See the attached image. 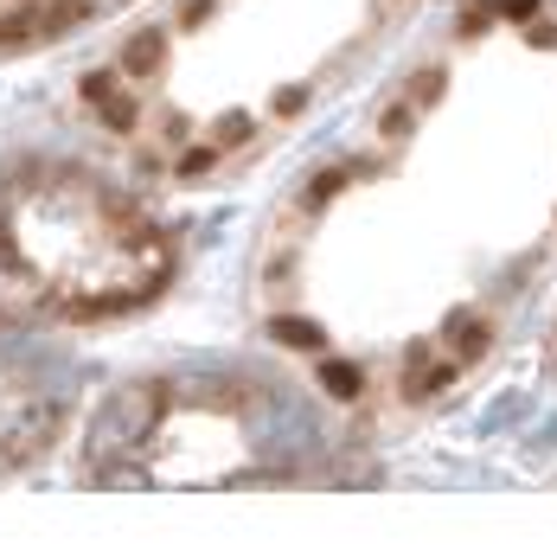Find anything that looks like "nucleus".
Here are the masks:
<instances>
[{
	"label": "nucleus",
	"mask_w": 557,
	"mask_h": 557,
	"mask_svg": "<svg viewBox=\"0 0 557 557\" xmlns=\"http://www.w3.org/2000/svg\"><path fill=\"white\" fill-rule=\"evenodd\" d=\"M557 276V0H455L257 237V321L352 410H430Z\"/></svg>",
	"instance_id": "obj_1"
},
{
	"label": "nucleus",
	"mask_w": 557,
	"mask_h": 557,
	"mask_svg": "<svg viewBox=\"0 0 557 557\" xmlns=\"http://www.w3.org/2000/svg\"><path fill=\"white\" fill-rule=\"evenodd\" d=\"M417 0H161L84 71V110L148 180L212 186L346 90Z\"/></svg>",
	"instance_id": "obj_2"
},
{
	"label": "nucleus",
	"mask_w": 557,
	"mask_h": 557,
	"mask_svg": "<svg viewBox=\"0 0 557 557\" xmlns=\"http://www.w3.org/2000/svg\"><path fill=\"white\" fill-rule=\"evenodd\" d=\"M77 481L103 494H231L339 481L321 410L282 379L173 366L115 385L84 423Z\"/></svg>",
	"instance_id": "obj_3"
},
{
	"label": "nucleus",
	"mask_w": 557,
	"mask_h": 557,
	"mask_svg": "<svg viewBox=\"0 0 557 557\" xmlns=\"http://www.w3.org/2000/svg\"><path fill=\"white\" fill-rule=\"evenodd\" d=\"M173 276V231L110 173L71 154L0 161V288L26 308L103 327L154 308Z\"/></svg>",
	"instance_id": "obj_4"
},
{
	"label": "nucleus",
	"mask_w": 557,
	"mask_h": 557,
	"mask_svg": "<svg viewBox=\"0 0 557 557\" xmlns=\"http://www.w3.org/2000/svg\"><path fill=\"white\" fill-rule=\"evenodd\" d=\"M77 410V379L52 346L26 334L13 314H0V481L39 468Z\"/></svg>",
	"instance_id": "obj_5"
},
{
	"label": "nucleus",
	"mask_w": 557,
	"mask_h": 557,
	"mask_svg": "<svg viewBox=\"0 0 557 557\" xmlns=\"http://www.w3.org/2000/svg\"><path fill=\"white\" fill-rule=\"evenodd\" d=\"M122 7L128 0H0V58L58 46V39L122 13Z\"/></svg>",
	"instance_id": "obj_6"
},
{
	"label": "nucleus",
	"mask_w": 557,
	"mask_h": 557,
	"mask_svg": "<svg viewBox=\"0 0 557 557\" xmlns=\"http://www.w3.org/2000/svg\"><path fill=\"white\" fill-rule=\"evenodd\" d=\"M545 379L557 385V308L545 314Z\"/></svg>",
	"instance_id": "obj_7"
}]
</instances>
